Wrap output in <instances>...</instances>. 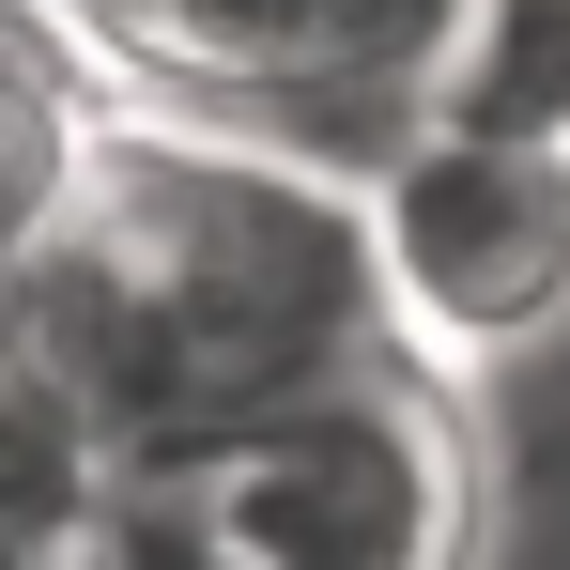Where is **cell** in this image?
Masks as SVG:
<instances>
[{
  "mask_svg": "<svg viewBox=\"0 0 570 570\" xmlns=\"http://www.w3.org/2000/svg\"><path fill=\"white\" fill-rule=\"evenodd\" d=\"M0 340L94 401L124 478H170L200 448H232L247 416L401 355L385 263H371V186L124 108L62 247L0 308Z\"/></svg>",
  "mask_w": 570,
  "mask_h": 570,
  "instance_id": "6da1fadb",
  "label": "cell"
},
{
  "mask_svg": "<svg viewBox=\"0 0 570 570\" xmlns=\"http://www.w3.org/2000/svg\"><path fill=\"white\" fill-rule=\"evenodd\" d=\"M62 31L124 108L371 186L416 124L463 108L493 0H62Z\"/></svg>",
  "mask_w": 570,
  "mask_h": 570,
  "instance_id": "7a4b0ae2",
  "label": "cell"
},
{
  "mask_svg": "<svg viewBox=\"0 0 570 570\" xmlns=\"http://www.w3.org/2000/svg\"><path fill=\"white\" fill-rule=\"evenodd\" d=\"M170 493L216 570H463L478 556V448L448 371H416V355H371V371L247 416L232 448L170 463Z\"/></svg>",
  "mask_w": 570,
  "mask_h": 570,
  "instance_id": "3957f363",
  "label": "cell"
},
{
  "mask_svg": "<svg viewBox=\"0 0 570 570\" xmlns=\"http://www.w3.org/2000/svg\"><path fill=\"white\" fill-rule=\"evenodd\" d=\"M371 263L416 371H493L570 324V124H416L371 170Z\"/></svg>",
  "mask_w": 570,
  "mask_h": 570,
  "instance_id": "277c9868",
  "label": "cell"
},
{
  "mask_svg": "<svg viewBox=\"0 0 570 570\" xmlns=\"http://www.w3.org/2000/svg\"><path fill=\"white\" fill-rule=\"evenodd\" d=\"M108 124H124V94H108L94 47L62 31V0H0V308H16L31 263L62 247Z\"/></svg>",
  "mask_w": 570,
  "mask_h": 570,
  "instance_id": "5b68a950",
  "label": "cell"
},
{
  "mask_svg": "<svg viewBox=\"0 0 570 570\" xmlns=\"http://www.w3.org/2000/svg\"><path fill=\"white\" fill-rule=\"evenodd\" d=\"M108 493H124V448L94 432V401L0 340V570H62L108 524Z\"/></svg>",
  "mask_w": 570,
  "mask_h": 570,
  "instance_id": "8992f818",
  "label": "cell"
},
{
  "mask_svg": "<svg viewBox=\"0 0 570 570\" xmlns=\"http://www.w3.org/2000/svg\"><path fill=\"white\" fill-rule=\"evenodd\" d=\"M62 570H216V556H200V524H186V493H170V478H124V493H108V524H94Z\"/></svg>",
  "mask_w": 570,
  "mask_h": 570,
  "instance_id": "52a82bcc",
  "label": "cell"
}]
</instances>
